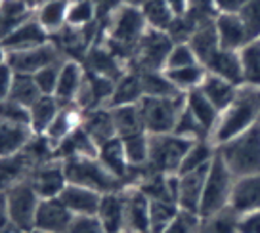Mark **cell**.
<instances>
[{
    "label": "cell",
    "instance_id": "cell-22",
    "mask_svg": "<svg viewBox=\"0 0 260 233\" xmlns=\"http://www.w3.org/2000/svg\"><path fill=\"white\" fill-rule=\"evenodd\" d=\"M207 73L216 75L224 81L232 82L236 86H243V73H241V61H239V52L220 48L214 56L205 65Z\"/></svg>",
    "mask_w": 260,
    "mask_h": 233
},
{
    "label": "cell",
    "instance_id": "cell-37",
    "mask_svg": "<svg viewBox=\"0 0 260 233\" xmlns=\"http://www.w3.org/2000/svg\"><path fill=\"white\" fill-rule=\"evenodd\" d=\"M115 122V130H117V136L126 138L132 134H140V132H146L144 128V122L140 117L138 105H122V107H113L111 109Z\"/></svg>",
    "mask_w": 260,
    "mask_h": 233
},
{
    "label": "cell",
    "instance_id": "cell-41",
    "mask_svg": "<svg viewBox=\"0 0 260 233\" xmlns=\"http://www.w3.org/2000/svg\"><path fill=\"white\" fill-rule=\"evenodd\" d=\"M142 14L146 17V23L149 29H157V31H169L171 23L174 21V14H172L171 6L167 0H146V4L142 6Z\"/></svg>",
    "mask_w": 260,
    "mask_h": 233
},
{
    "label": "cell",
    "instance_id": "cell-6",
    "mask_svg": "<svg viewBox=\"0 0 260 233\" xmlns=\"http://www.w3.org/2000/svg\"><path fill=\"white\" fill-rule=\"evenodd\" d=\"M236 180L237 178L224 164V161L220 159L218 151H216V157L211 162V167L207 170V178H205L203 199H201L199 216H211V214H216L220 210L228 209L230 201H232Z\"/></svg>",
    "mask_w": 260,
    "mask_h": 233
},
{
    "label": "cell",
    "instance_id": "cell-5",
    "mask_svg": "<svg viewBox=\"0 0 260 233\" xmlns=\"http://www.w3.org/2000/svg\"><path fill=\"white\" fill-rule=\"evenodd\" d=\"M193 142L197 140H187L176 134L149 136V159L144 169L153 174L176 176Z\"/></svg>",
    "mask_w": 260,
    "mask_h": 233
},
{
    "label": "cell",
    "instance_id": "cell-9",
    "mask_svg": "<svg viewBox=\"0 0 260 233\" xmlns=\"http://www.w3.org/2000/svg\"><path fill=\"white\" fill-rule=\"evenodd\" d=\"M29 184L35 187V191L39 193L41 199H56L61 195V191L67 185L65 178V169L61 159H50L46 162H41L39 167H35Z\"/></svg>",
    "mask_w": 260,
    "mask_h": 233
},
{
    "label": "cell",
    "instance_id": "cell-20",
    "mask_svg": "<svg viewBox=\"0 0 260 233\" xmlns=\"http://www.w3.org/2000/svg\"><path fill=\"white\" fill-rule=\"evenodd\" d=\"M81 126L84 128V132L88 134L94 144L104 145L106 142L117 138V130H115V122H113V115H111V109L107 107H98V109H90V111L82 113V122Z\"/></svg>",
    "mask_w": 260,
    "mask_h": 233
},
{
    "label": "cell",
    "instance_id": "cell-15",
    "mask_svg": "<svg viewBox=\"0 0 260 233\" xmlns=\"http://www.w3.org/2000/svg\"><path fill=\"white\" fill-rule=\"evenodd\" d=\"M126 212H124V231L149 233V199L138 187H126Z\"/></svg>",
    "mask_w": 260,
    "mask_h": 233
},
{
    "label": "cell",
    "instance_id": "cell-53",
    "mask_svg": "<svg viewBox=\"0 0 260 233\" xmlns=\"http://www.w3.org/2000/svg\"><path fill=\"white\" fill-rule=\"evenodd\" d=\"M239 233H260V212L239 216Z\"/></svg>",
    "mask_w": 260,
    "mask_h": 233
},
{
    "label": "cell",
    "instance_id": "cell-19",
    "mask_svg": "<svg viewBox=\"0 0 260 233\" xmlns=\"http://www.w3.org/2000/svg\"><path fill=\"white\" fill-rule=\"evenodd\" d=\"M98 161L102 162L113 176H117L119 180L124 182L126 187H130V178H132V169L126 159V153H124V145L122 140L119 136L106 142L104 145H100L98 149Z\"/></svg>",
    "mask_w": 260,
    "mask_h": 233
},
{
    "label": "cell",
    "instance_id": "cell-11",
    "mask_svg": "<svg viewBox=\"0 0 260 233\" xmlns=\"http://www.w3.org/2000/svg\"><path fill=\"white\" fill-rule=\"evenodd\" d=\"M73 218L71 210L59 201V197L41 199L37 218H35V229L46 233H67Z\"/></svg>",
    "mask_w": 260,
    "mask_h": 233
},
{
    "label": "cell",
    "instance_id": "cell-1",
    "mask_svg": "<svg viewBox=\"0 0 260 233\" xmlns=\"http://www.w3.org/2000/svg\"><path fill=\"white\" fill-rule=\"evenodd\" d=\"M260 121V90L243 86L234 104L220 113L216 128L212 132V144L222 145L247 132Z\"/></svg>",
    "mask_w": 260,
    "mask_h": 233
},
{
    "label": "cell",
    "instance_id": "cell-50",
    "mask_svg": "<svg viewBox=\"0 0 260 233\" xmlns=\"http://www.w3.org/2000/svg\"><path fill=\"white\" fill-rule=\"evenodd\" d=\"M67 233H107L98 216H75Z\"/></svg>",
    "mask_w": 260,
    "mask_h": 233
},
{
    "label": "cell",
    "instance_id": "cell-36",
    "mask_svg": "<svg viewBox=\"0 0 260 233\" xmlns=\"http://www.w3.org/2000/svg\"><path fill=\"white\" fill-rule=\"evenodd\" d=\"M41 96H42V92H41V88L37 86L32 75L14 73V81H12V88H10V94H8L10 102H14V104L29 109Z\"/></svg>",
    "mask_w": 260,
    "mask_h": 233
},
{
    "label": "cell",
    "instance_id": "cell-18",
    "mask_svg": "<svg viewBox=\"0 0 260 233\" xmlns=\"http://www.w3.org/2000/svg\"><path fill=\"white\" fill-rule=\"evenodd\" d=\"M124 189L102 195V203H100V209H98L96 216L107 233L124 231V212H126Z\"/></svg>",
    "mask_w": 260,
    "mask_h": 233
},
{
    "label": "cell",
    "instance_id": "cell-32",
    "mask_svg": "<svg viewBox=\"0 0 260 233\" xmlns=\"http://www.w3.org/2000/svg\"><path fill=\"white\" fill-rule=\"evenodd\" d=\"M31 126L27 124H14V122L0 121V157H8L14 153L25 149V145L31 142Z\"/></svg>",
    "mask_w": 260,
    "mask_h": 233
},
{
    "label": "cell",
    "instance_id": "cell-4",
    "mask_svg": "<svg viewBox=\"0 0 260 233\" xmlns=\"http://www.w3.org/2000/svg\"><path fill=\"white\" fill-rule=\"evenodd\" d=\"M184 107H186V94H178L174 97L144 96L138 104L140 117L149 136L172 134Z\"/></svg>",
    "mask_w": 260,
    "mask_h": 233
},
{
    "label": "cell",
    "instance_id": "cell-31",
    "mask_svg": "<svg viewBox=\"0 0 260 233\" xmlns=\"http://www.w3.org/2000/svg\"><path fill=\"white\" fill-rule=\"evenodd\" d=\"M32 17V10L21 0H0V41Z\"/></svg>",
    "mask_w": 260,
    "mask_h": 233
},
{
    "label": "cell",
    "instance_id": "cell-29",
    "mask_svg": "<svg viewBox=\"0 0 260 233\" xmlns=\"http://www.w3.org/2000/svg\"><path fill=\"white\" fill-rule=\"evenodd\" d=\"M82 122V115L79 107L73 105H61V109L57 113V117L54 119V122L50 124V128L46 130L44 136L48 138V142L54 145L56 149L57 145L63 142L65 138L69 136L73 130H77Z\"/></svg>",
    "mask_w": 260,
    "mask_h": 233
},
{
    "label": "cell",
    "instance_id": "cell-54",
    "mask_svg": "<svg viewBox=\"0 0 260 233\" xmlns=\"http://www.w3.org/2000/svg\"><path fill=\"white\" fill-rule=\"evenodd\" d=\"M10 227V210H8V193L0 191V229Z\"/></svg>",
    "mask_w": 260,
    "mask_h": 233
},
{
    "label": "cell",
    "instance_id": "cell-48",
    "mask_svg": "<svg viewBox=\"0 0 260 233\" xmlns=\"http://www.w3.org/2000/svg\"><path fill=\"white\" fill-rule=\"evenodd\" d=\"M199 229H201V216L180 210L178 216L172 220V224L162 233H199Z\"/></svg>",
    "mask_w": 260,
    "mask_h": 233
},
{
    "label": "cell",
    "instance_id": "cell-21",
    "mask_svg": "<svg viewBox=\"0 0 260 233\" xmlns=\"http://www.w3.org/2000/svg\"><path fill=\"white\" fill-rule=\"evenodd\" d=\"M216 32H218L220 48L239 52L245 44L251 42V37L245 29L243 21L239 16H230V14H220L214 19Z\"/></svg>",
    "mask_w": 260,
    "mask_h": 233
},
{
    "label": "cell",
    "instance_id": "cell-2",
    "mask_svg": "<svg viewBox=\"0 0 260 233\" xmlns=\"http://www.w3.org/2000/svg\"><path fill=\"white\" fill-rule=\"evenodd\" d=\"M216 151L236 178L260 174V121L247 132L218 145Z\"/></svg>",
    "mask_w": 260,
    "mask_h": 233
},
{
    "label": "cell",
    "instance_id": "cell-35",
    "mask_svg": "<svg viewBox=\"0 0 260 233\" xmlns=\"http://www.w3.org/2000/svg\"><path fill=\"white\" fill-rule=\"evenodd\" d=\"M86 61H88V71L90 73H96V75H102V77H106V79H111V81H119L122 75V69H121V63H119V59L106 48H92L90 50L88 57H86Z\"/></svg>",
    "mask_w": 260,
    "mask_h": 233
},
{
    "label": "cell",
    "instance_id": "cell-8",
    "mask_svg": "<svg viewBox=\"0 0 260 233\" xmlns=\"http://www.w3.org/2000/svg\"><path fill=\"white\" fill-rule=\"evenodd\" d=\"M174 48V42L165 31L149 29L144 32L142 41L136 50V69L142 71H165L167 59L171 50Z\"/></svg>",
    "mask_w": 260,
    "mask_h": 233
},
{
    "label": "cell",
    "instance_id": "cell-26",
    "mask_svg": "<svg viewBox=\"0 0 260 233\" xmlns=\"http://www.w3.org/2000/svg\"><path fill=\"white\" fill-rule=\"evenodd\" d=\"M214 19H216V17H214ZM214 19H211V21H207V23H203V25H199L197 31L191 35V39L187 41L189 48L193 50L195 57H197V61L203 65V67L220 50V41H218V32H216Z\"/></svg>",
    "mask_w": 260,
    "mask_h": 233
},
{
    "label": "cell",
    "instance_id": "cell-58",
    "mask_svg": "<svg viewBox=\"0 0 260 233\" xmlns=\"http://www.w3.org/2000/svg\"><path fill=\"white\" fill-rule=\"evenodd\" d=\"M29 233H46V231H39V229H32V231H29Z\"/></svg>",
    "mask_w": 260,
    "mask_h": 233
},
{
    "label": "cell",
    "instance_id": "cell-12",
    "mask_svg": "<svg viewBox=\"0 0 260 233\" xmlns=\"http://www.w3.org/2000/svg\"><path fill=\"white\" fill-rule=\"evenodd\" d=\"M35 167L39 164L25 149L8 157H0V191H8L14 185L27 182Z\"/></svg>",
    "mask_w": 260,
    "mask_h": 233
},
{
    "label": "cell",
    "instance_id": "cell-57",
    "mask_svg": "<svg viewBox=\"0 0 260 233\" xmlns=\"http://www.w3.org/2000/svg\"><path fill=\"white\" fill-rule=\"evenodd\" d=\"M48 2H56V0H39V6H42V4H48Z\"/></svg>",
    "mask_w": 260,
    "mask_h": 233
},
{
    "label": "cell",
    "instance_id": "cell-49",
    "mask_svg": "<svg viewBox=\"0 0 260 233\" xmlns=\"http://www.w3.org/2000/svg\"><path fill=\"white\" fill-rule=\"evenodd\" d=\"M199 63L197 57H195L193 50L189 48V44L184 42V44H174V48L171 50L169 54V59H167V69H182V67H187V65Z\"/></svg>",
    "mask_w": 260,
    "mask_h": 233
},
{
    "label": "cell",
    "instance_id": "cell-28",
    "mask_svg": "<svg viewBox=\"0 0 260 233\" xmlns=\"http://www.w3.org/2000/svg\"><path fill=\"white\" fill-rule=\"evenodd\" d=\"M186 107L187 111L193 115L197 122L207 130V134L212 138V132L216 128L220 119V113L216 111V107L207 99L201 88H195L186 92Z\"/></svg>",
    "mask_w": 260,
    "mask_h": 233
},
{
    "label": "cell",
    "instance_id": "cell-17",
    "mask_svg": "<svg viewBox=\"0 0 260 233\" xmlns=\"http://www.w3.org/2000/svg\"><path fill=\"white\" fill-rule=\"evenodd\" d=\"M230 209H234L239 214H251L260 212V174L254 176L237 178L232 193Z\"/></svg>",
    "mask_w": 260,
    "mask_h": 233
},
{
    "label": "cell",
    "instance_id": "cell-39",
    "mask_svg": "<svg viewBox=\"0 0 260 233\" xmlns=\"http://www.w3.org/2000/svg\"><path fill=\"white\" fill-rule=\"evenodd\" d=\"M67 12H69V0H56L39 6L37 19L46 32H56L63 29L67 23Z\"/></svg>",
    "mask_w": 260,
    "mask_h": 233
},
{
    "label": "cell",
    "instance_id": "cell-34",
    "mask_svg": "<svg viewBox=\"0 0 260 233\" xmlns=\"http://www.w3.org/2000/svg\"><path fill=\"white\" fill-rule=\"evenodd\" d=\"M214 157H216V145L212 144V140H197L189 147L186 157H184V162L180 167L178 174L207 169V167H211Z\"/></svg>",
    "mask_w": 260,
    "mask_h": 233
},
{
    "label": "cell",
    "instance_id": "cell-27",
    "mask_svg": "<svg viewBox=\"0 0 260 233\" xmlns=\"http://www.w3.org/2000/svg\"><path fill=\"white\" fill-rule=\"evenodd\" d=\"M54 157L61 161L75 159V157H98V145L84 132V128L79 126L54 149Z\"/></svg>",
    "mask_w": 260,
    "mask_h": 233
},
{
    "label": "cell",
    "instance_id": "cell-45",
    "mask_svg": "<svg viewBox=\"0 0 260 233\" xmlns=\"http://www.w3.org/2000/svg\"><path fill=\"white\" fill-rule=\"evenodd\" d=\"M96 17V6L92 0H77L69 2V12H67V25L71 27H86L94 21Z\"/></svg>",
    "mask_w": 260,
    "mask_h": 233
},
{
    "label": "cell",
    "instance_id": "cell-56",
    "mask_svg": "<svg viewBox=\"0 0 260 233\" xmlns=\"http://www.w3.org/2000/svg\"><path fill=\"white\" fill-rule=\"evenodd\" d=\"M21 2H25L31 10H35L37 6H39V0H21Z\"/></svg>",
    "mask_w": 260,
    "mask_h": 233
},
{
    "label": "cell",
    "instance_id": "cell-13",
    "mask_svg": "<svg viewBox=\"0 0 260 233\" xmlns=\"http://www.w3.org/2000/svg\"><path fill=\"white\" fill-rule=\"evenodd\" d=\"M207 169L186 172V174H176L178 176V191H176V203L180 210L199 214L201 209V199H203L205 178H207Z\"/></svg>",
    "mask_w": 260,
    "mask_h": 233
},
{
    "label": "cell",
    "instance_id": "cell-59",
    "mask_svg": "<svg viewBox=\"0 0 260 233\" xmlns=\"http://www.w3.org/2000/svg\"><path fill=\"white\" fill-rule=\"evenodd\" d=\"M121 233H132V231H121Z\"/></svg>",
    "mask_w": 260,
    "mask_h": 233
},
{
    "label": "cell",
    "instance_id": "cell-23",
    "mask_svg": "<svg viewBox=\"0 0 260 233\" xmlns=\"http://www.w3.org/2000/svg\"><path fill=\"white\" fill-rule=\"evenodd\" d=\"M84 69L77 61H65L59 73V81H57L54 97L61 105H71L77 99V94L81 90L84 82Z\"/></svg>",
    "mask_w": 260,
    "mask_h": 233
},
{
    "label": "cell",
    "instance_id": "cell-3",
    "mask_svg": "<svg viewBox=\"0 0 260 233\" xmlns=\"http://www.w3.org/2000/svg\"><path fill=\"white\" fill-rule=\"evenodd\" d=\"M65 178L67 184L82 185L94 191L102 193H113L121 191L126 185L122 180L113 176L109 170L98 161V157H75V159H65L63 161Z\"/></svg>",
    "mask_w": 260,
    "mask_h": 233
},
{
    "label": "cell",
    "instance_id": "cell-38",
    "mask_svg": "<svg viewBox=\"0 0 260 233\" xmlns=\"http://www.w3.org/2000/svg\"><path fill=\"white\" fill-rule=\"evenodd\" d=\"M167 79L180 90V92H189V90L199 88L203 84L205 77H207V69L201 63H193L182 67V69H167L165 71Z\"/></svg>",
    "mask_w": 260,
    "mask_h": 233
},
{
    "label": "cell",
    "instance_id": "cell-47",
    "mask_svg": "<svg viewBox=\"0 0 260 233\" xmlns=\"http://www.w3.org/2000/svg\"><path fill=\"white\" fill-rule=\"evenodd\" d=\"M241 21H243L245 29L249 32L251 41H258L260 39V0H247L245 8L241 10Z\"/></svg>",
    "mask_w": 260,
    "mask_h": 233
},
{
    "label": "cell",
    "instance_id": "cell-44",
    "mask_svg": "<svg viewBox=\"0 0 260 233\" xmlns=\"http://www.w3.org/2000/svg\"><path fill=\"white\" fill-rule=\"evenodd\" d=\"M180 207L172 201H149V233H162L178 216Z\"/></svg>",
    "mask_w": 260,
    "mask_h": 233
},
{
    "label": "cell",
    "instance_id": "cell-55",
    "mask_svg": "<svg viewBox=\"0 0 260 233\" xmlns=\"http://www.w3.org/2000/svg\"><path fill=\"white\" fill-rule=\"evenodd\" d=\"M124 6H134V8H142L146 4V0H121Z\"/></svg>",
    "mask_w": 260,
    "mask_h": 233
},
{
    "label": "cell",
    "instance_id": "cell-43",
    "mask_svg": "<svg viewBox=\"0 0 260 233\" xmlns=\"http://www.w3.org/2000/svg\"><path fill=\"white\" fill-rule=\"evenodd\" d=\"M121 140L130 169H144L149 159V134L140 132V134H132V136L121 138Z\"/></svg>",
    "mask_w": 260,
    "mask_h": 233
},
{
    "label": "cell",
    "instance_id": "cell-24",
    "mask_svg": "<svg viewBox=\"0 0 260 233\" xmlns=\"http://www.w3.org/2000/svg\"><path fill=\"white\" fill-rule=\"evenodd\" d=\"M144 97V86H142V75L138 69L124 73L117 81L113 90V96L109 99L107 107H122V105H138L140 99Z\"/></svg>",
    "mask_w": 260,
    "mask_h": 233
},
{
    "label": "cell",
    "instance_id": "cell-30",
    "mask_svg": "<svg viewBox=\"0 0 260 233\" xmlns=\"http://www.w3.org/2000/svg\"><path fill=\"white\" fill-rule=\"evenodd\" d=\"M61 109V104L54 96H41L35 104L29 107V117H31V126L35 136H44L50 124L54 122L57 113Z\"/></svg>",
    "mask_w": 260,
    "mask_h": 233
},
{
    "label": "cell",
    "instance_id": "cell-33",
    "mask_svg": "<svg viewBox=\"0 0 260 233\" xmlns=\"http://www.w3.org/2000/svg\"><path fill=\"white\" fill-rule=\"evenodd\" d=\"M239 61L243 73V86L260 90V39L251 41L239 50Z\"/></svg>",
    "mask_w": 260,
    "mask_h": 233
},
{
    "label": "cell",
    "instance_id": "cell-10",
    "mask_svg": "<svg viewBox=\"0 0 260 233\" xmlns=\"http://www.w3.org/2000/svg\"><path fill=\"white\" fill-rule=\"evenodd\" d=\"M57 50L54 44H44L39 48L23 50V52H10L6 54V63L14 73H21V75H35L46 65L57 61Z\"/></svg>",
    "mask_w": 260,
    "mask_h": 233
},
{
    "label": "cell",
    "instance_id": "cell-46",
    "mask_svg": "<svg viewBox=\"0 0 260 233\" xmlns=\"http://www.w3.org/2000/svg\"><path fill=\"white\" fill-rule=\"evenodd\" d=\"M65 61H54V63L46 65L44 69H41L39 73H35V82L37 86L41 88L42 96H54L57 86V81H59V73H61V67H63Z\"/></svg>",
    "mask_w": 260,
    "mask_h": 233
},
{
    "label": "cell",
    "instance_id": "cell-42",
    "mask_svg": "<svg viewBox=\"0 0 260 233\" xmlns=\"http://www.w3.org/2000/svg\"><path fill=\"white\" fill-rule=\"evenodd\" d=\"M199 233H239V214L228 207L216 214L201 218Z\"/></svg>",
    "mask_w": 260,
    "mask_h": 233
},
{
    "label": "cell",
    "instance_id": "cell-25",
    "mask_svg": "<svg viewBox=\"0 0 260 233\" xmlns=\"http://www.w3.org/2000/svg\"><path fill=\"white\" fill-rule=\"evenodd\" d=\"M199 88H201V92L207 96V99L216 107V111L224 113L230 105L234 104V99L237 97L239 90L243 88V86L239 88V86L224 81V79H220V77H216V75L207 73L203 84H201Z\"/></svg>",
    "mask_w": 260,
    "mask_h": 233
},
{
    "label": "cell",
    "instance_id": "cell-14",
    "mask_svg": "<svg viewBox=\"0 0 260 233\" xmlns=\"http://www.w3.org/2000/svg\"><path fill=\"white\" fill-rule=\"evenodd\" d=\"M0 44H2L4 54L39 48V46L48 44V32L42 29V25L39 23L37 17H31L21 27H17L12 35H8L4 41H0Z\"/></svg>",
    "mask_w": 260,
    "mask_h": 233
},
{
    "label": "cell",
    "instance_id": "cell-52",
    "mask_svg": "<svg viewBox=\"0 0 260 233\" xmlns=\"http://www.w3.org/2000/svg\"><path fill=\"white\" fill-rule=\"evenodd\" d=\"M12 81H14V71L10 69V65L4 61L0 63V102L8 99L10 88H12Z\"/></svg>",
    "mask_w": 260,
    "mask_h": 233
},
{
    "label": "cell",
    "instance_id": "cell-40",
    "mask_svg": "<svg viewBox=\"0 0 260 233\" xmlns=\"http://www.w3.org/2000/svg\"><path fill=\"white\" fill-rule=\"evenodd\" d=\"M140 75H142V86H144V96H151V97H174L178 94H184L180 92L174 84H172L165 71H142L138 69Z\"/></svg>",
    "mask_w": 260,
    "mask_h": 233
},
{
    "label": "cell",
    "instance_id": "cell-7",
    "mask_svg": "<svg viewBox=\"0 0 260 233\" xmlns=\"http://www.w3.org/2000/svg\"><path fill=\"white\" fill-rule=\"evenodd\" d=\"M8 210H10V225L17 231L29 233L35 229V218L41 205V197L35 191V187L29 184V180L23 184L14 185L8 189Z\"/></svg>",
    "mask_w": 260,
    "mask_h": 233
},
{
    "label": "cell",
    "instance_id": "cell-51",
    "mask_svg": "<svg viewBox=\"0 0 260 233\" xmlns=\"http://www.w3.org/2000/svg\"><path fill=\"white\" fill-rule=\"evenodd\" d=\"M216 16L220 14H230V16H239L241 10L245 8L247 0H212Z\"/></svg>",
    "mask_w": 260,
    "mask_h": 233
},
{
    "label": "cell",
    "instance_id": "cell-16",
    "mask_svg": "<svg viewBox=\"0 0 260 233\" xmlns=\"http://www.w3.org/2000/svg\"><path fill=\"white\" fill-rule=\"evenodd\" d=\"M59 201L71 210L73 216H96L102 203V193L82 185L67 184L59 195Z\"/></svg>",
    "mask_w": 260,
    "mask_h": 233
}]
</instances>
